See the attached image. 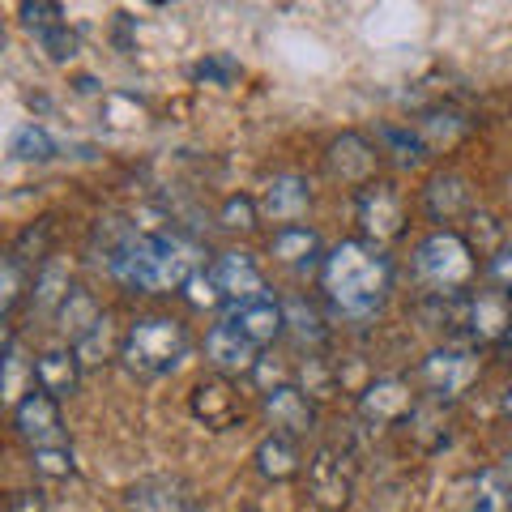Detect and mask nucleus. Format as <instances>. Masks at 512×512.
Instances as JSON below:
<instances>
[{
    "label": "nucleus",
    "mask_w": 512,
    "mask_h": 512,
    "mask_svg": "<svg viewBox=\"0 0 512 512\" xmlns=\"http://www.w3.org/2000/svg\"><path fill=\"white\" fill-rule=\"evenodd\" d=\"M197 77H205V82H218V86H235L239 64L231 56H210V60L197 64Z\"/></svg>",
    "instance_id": "38"
},
{
    "label": "nucleus",
    "mask_w": 512,
    "mask_h": 512,
    "mask_svg": "<svg viewBox=\"0 0 512 512\" xmlns=\"http://www.w3.org/2000/svg\"><path fill=\"white\" fill-rule=\"evenodd\" d=\"M508 342H512V338H508Z\"/></svg>",
    "instance_id": "44"
},
{
    "label": "nucleus",
    "mask_w": 512,
    "mask_h": 512,
    "mask_svg": "<svg viewBox=\"0 0 512 512\" xmlns=\"http://www.w3.org/2000/svg\"><path fill=\"white\" fill-rule=\"evenodd\" d=\"M487 282L495 286V291H508L512 295V244H504L487 261Z\"/></svg>",
    "instance_id": "40"
},
{
    "label": "nucleus",
    "mask_w": 512,
    "mask_h": 512,
    "mask_svg": "<svg viewBox=\"0 0 512 512\" xmlns=\"http://www.w3.org/2000/svg\"><path fill=\"white\" fill-rule=\"evenodd\" d=\"M56 320H60V329L69 333V342L77 346V342H82L86 333H90V329L103 320V312H99V303H94V295H90V291H82V286H73L69 299L60 303Z\"/></svg>",
    "instance_id": "26"
},
{
    "label": "nucleus",
    "mask_w": 512,
    "mask_h": 512,
    "mask_svg": "<svg viewBox=\"0 0 512 512\" xmlns=\"http://www.w3.org/2000/svg\"><path fill=\"white\" fill-rule=\"evenodd\" d=\"M9 512H47V504H43L39 491H18L9 500Z\"/></svg>",
    "instance_id": "41"
},
{
    "label": "nucleus",
    "mask_w": 512,
    "mask_h": 512,
    "mask_svg": "<svg viewBox=\"0 0 512 512\" xmlns=\"http://www.w3.org/2000/svg\"><path fill=\"white\" fill-rule=\"evenodd\" d=\"M5 397H9V402L13 406H18L22 402V355H18V342H5Z\"/></svg>",
    "instance_id": "37"
},
{
    "label": "nucleus",
    "mask_w": 512,
    "mask_h": 512,
    "mask_svg": "<svg viewBox=\"0 0 512 512\" xmlns=\"http://www.w3.org/2000/svg\"><path fill=\"white\" fill-rule=\"evenodd\" d=\"M286 329L295 333V338L303 346H320L325 342V320H320V312L312 308V303H303V299H286Z\"/></svg>",
    "instance_id": "28"
},
{
    "label": "nucleus",
    "mask_w": 512,
    "mask_h": 512,
    "mask_svg": "<svg viewBox=\"0 0 512 512\" xmlns=\"http://www.w3.org/2000/svg\"><path fill=\"white\" fill-rule=\"evenodd\" d=\"M269 256H274L278 265L286 269H320L325 265V244H320V235L312 227H303V222H291V227H278L274 239H269Z\"/></svg>",
    "instance_id": "18"
},
{
    "label": "nucleus",
    "mask_w": 512,
    "mask_h": 512,
    "mask_svg": "<svg viewBox=\"0 0 512 512\" xmlns=\"http://www.w3.org/2000/svg\"><path fill=\"white\" fill-rule=\"evenodd\" d=\"M210 278H214V286H218V295H222L227 308L265 295V274H261V265H256L248 252H222L218 261L210 265Z\"/></svg>",
    "instance_id": "15"
},
{
    "label": "nucleus",
    "mask_w": 512,
    "mask_h": 512,
    "mask_svg": "<svg viewBox=\"0 0 512 512\" xmlns=\"http://www.w3.org/2000/svg\"><path fill=\"white\" fill-rule=\"evenodd\" d=\"M22 22L30 35H43L52 26H64V9L52 5V0H35V5H22Z\"/></svg>",
    "instance_id": "36"
},
{
    "label": "nucleus",
    "mask_w": 512,
    "mask_h": 512,
    "mask_svg": "<svg viewBox=\"0 0 512 512\" xmlns=\"http://www.w3.org/2000/svg\"><path fill=\"white\" fill-rule=\"evenodd\" d=\"M30 461H35V470L43 478H73V448L69 444H56V448H35L30 453Z\"/></svg>",
    "instance_id": "33"
},
{
    "label": "nucleus",
    "mask_w": 512,
    "mask_h": 512,
    "mask_svg": "<svg viewBox=\"0 0 512 512\" xmlns=\"http://www.w3.org/2000/svg\"><path fill=\"white\" fill-rule=\"evenodd\" d=\"M320 291L338 316L367 320L384 308V299L393 291V265L367 239H342L320 265Z\"/></svg>",
    "instance_id": "1"
},
{
    "label": "nucleus",
    "mask_w": 512,
    "mask_h": 512,
    "mask_svg": "<svg viewBox=\"0 0 512 512\" xmlns=\"http://www.w3.org/2000/svg\"><path fill=\"white\" fill-rule=\"evenodd\" d=\"M504 410H508V414H512V389H508V393H504Z\"/></svg>",
    "instance_id": "43"
},
{
    "label": "nucleus",
    "mask_w": 512,
    "mask_h": 512,
    "mask_svg": "<svg viewBox=\"0 0 512 512\" xmlns=\"http://www.w3.org/2000/svg\"><path fill=\"white\" fill-rule=\"evenodd\" d=\"M30 380H35L43 393H52L56 402H60V397L77 393V384H82V359H77L73 346L43 350V355L30 363Z\"/></svg>",
    "instance_id": "20"
},
{
    "label": "nucleus",
    "mask_w": 512,
    "mask_h": 512,
    "mask_svg": "<svg viewBox=\"0 0 512 512\" xmlns=\"http://www.w3.org/2000/svg\"><path fill=\"white\" fill-rule=\"evenodd\" d=\"M265 414L278 436H291V440L308 436L316 427V406L299 384H274V389H265Z\"/></svg>",
    "instance_id": "16"
},
{
    "label": "nucleus",
    "mask_w": 512,
    "mask_h": 512,
    "mask_svg": "<svg viewBox=\"0 0 512 512\" xmlns=\"http://www.w3.org/2000/svg\"><path fill=\"white\" fill-rule=\"evenodd\" d=\"M299 389L312 397V402H325V397L338 393V372L325 359H308L299 367Z\"/></svg>",
    "instance_id": "32"
},
{
    "label": "nucleus",
    "mask_w": 512,
    "mask_h": 512,
    "mask_svg": "<svg viewBox=\"0 0 512 512\" xmlns=\"http://www.w3.org/2000/svg\"><path fill=\"white\" fill-rule=\"evenodd\" d=\"M457 329L466 346H504L512 338V295L508 291H474L466 299H457Z\"/></svg>",
    "instance_id": "5"
},
{
    "label": "nucleus",
    "mask_w": 512,
    "mask_h": 512,
    "mask_svg": "<svg viewBox=\"0 0 512 512\" xmlns=\"http://www.w3.org/2000/svg\"><path fill=\"white\" fill-rule=\"evenodd\" d=\"M111 278L128 291H184L192 274H201V252L180 235H124L107 248Z\"/></svg>",
    "instance_id": "2"
},
{
    "label": "nucleus",
    "mask_w": 512,
    "mask_h": 512,
    "mask_svg": "<svg viewBox=\"0 0 512 512\" xmlns=\"http://www.w3.org/2000/svg\"><path fill=\"white\" fill-rule=\"evenodd\" d=\"M227 325H235L244 338L256 346V350H265V346H274L282 333H286V303H278L274 295H256L248 303H235V308H227Z\"/></svg>",
    "instance_id": "12"
},
{
    "label": "nucleus",
    "mask_w": 512,
    "mask_h": 512,
    "mask_svg": "<svg viewBox=\"0 0 512 512\" xmlns=\"http://www.w3.org/2000/svg\"><path fill=\"white\" fill-rule=\"evenodd\" d=\"M188 410L197 414L205 427H214V431H227V427H235L239 419H244L239 393H235V384H231L227 376L201 380L197 389H192V397H188Z\"/></svg>",
    "instance_id": "17"
},
{
    "label": "nucleus",
    "mask_w": 512,
    "mask_h": 512,
    "mask_svg": "<svg viewBox=\"0 0 512 512\" xmlns=\"http://www.w3.org/2000/svg\"><path fill=\"white\" fill-rule=\"evenodd\" d=\"M184 355H188V333L171 316H146L137 325H128L120 346V363L133 376H167L184 363Z\"/></svg>",
    "instance_id": "4"
},
{
    "label": "nucleus",
    "mask_w": 512,
    "mask_h": 512,
    "mask_svg": "<svg viewBox=\"0 0 512 512\" xmlns=\"http://www.w3.org/2000/svg\"><path fill=\"white\" fill-rule=\"evenodd\" d=\"M303 487H308V504L320 512H342L355 500V474H350L346 457L333 448H316L308 470H303Z\"/></svg>",
    "instance_id": "8"
},
{
    "label": "nucleus",
    "mask_w": 512,
    "mask_h": 512,
    "mask_svg": "<svg viewBox=\"0 0 512 512\" xmlns=\"http://www.w3.org/2000/svg\"><path fill=\"white\" fill-rule=\"evenodd\" d=\"M470 201H474L470 184L461 180V175H436V180L423 188V205H427V214L436 222H453L457 214H466Z\"/></svg>",
    "instance_id": "23"
},
{
    "label": "nucleus",
    "mask_w": 512,
    "mask_h": 512,
    "mask_svg": "<svg viewBox=\"0 0 512 512\" xmlns=\"http://www.w3.org/2000/svg\"><path fill=\"white\" fill-rule=\"evenodd\" d=\"M474 244L453 227L431 231L419 248H414V278H419L431 295L461 299V291L474 278Z\"/></svg>",
    "instance_id": "3"
},
{
    "label": "nucleus",
    "mask_w": 512,
    "mask_h": 512,
    "mask_svg": "<svg viewBox=\"0 0 512 512\" xmlns=\"http://www.w3.org/2000/svg\"><path fill=\"white\" fill-rule=\"evenodd\" d=\"M9 154L22 158V163H43V158L56 154V141L47 137L39 124H22L18 133H13V141H9Z\"/></svg>",
    "instance_id": "30"
},
{
    "label": "nucleus",
    "mask_w": 512,
    "mask_h": 512,
    "mask_svg": "<svg viewBox=\"0 0 512 512\" xmlns=\"http://www.w3.org/2000/svg\"><path fill=\"white\" fill-rule=\"evenodd\" d=\"M355 222L359 231L367 235V244H389V239H397L406 231V201L402 192H397L393 184L384 180H372L367 188H359L355 197Z\"/></svg>",
    "instance_id": "7"
},
{
    "label": "nucleus",
    "mask_w": 512,
    "mask_h": 512,
    "mask_svg": "<svg viewBox=\"0 0 512 512\" xmlns=\"http://www.w3.org/2000/svg\"><path fill=\"white\" fill-rule=\"evenodd\" d=\"M466 128H470V120H461L457 111L431 107V111H423V120L414 124V133L423 137L427 150H448V146H457V141L466 137Z\"/></svg>",
    "instance_id": "25"
},
{
    "label": "nucleus",
    "mask_w": 512,
    "mask_h": 512,
    "mask_svg": "<svg viewBox=\"0 0 512 512\" xmlns=\"http://www.w3.org/2000/svg\"><path fill=\"white\" fill-rule=\"evenodd\" d=\"M376 163H380V150L363 133H342L325 150V171L338 184H346V188H367V184H372Z\"/></svg>",
    "instance_id": "13"
},
{
    "label": "nucleus",
    "mask_w": 512,
    "mask_h": 512,
    "mask_svg": "<svg viewBox=\"0 0 512 512\" xmlns=\"http://www.w3.org/2000/svg\"><path fill=\"white\" fill-rule=\"evenodd\" d=\"M69 291H73V282H69V269H64V261L47 256V261L35 269V282H30V303H35V312L56 316L60 303L69 299Z\"/></svg>",
    "instance_id": "24"
},
{
    "label": "nucleus",
    "mask_w": 512,
    "mask_h": 512,
    "mask_svg": "<svg viewBox=\"0 0 512 512\" xmlns=\"http://www.w3.org/2000/svg\"><path fill=\"white\" fill-rule=\"evenodd\" d=\"M120 346H124V338H116V329H111V316L103 312V320L73 350H77V359H82V367H99V363H111V355L120 359Z\"/></svg>",
    "instance_id": "27"
},
{
    "label": "nucleus",
    "mask_w": 512,
    "mask_h": 512,
    "mask_svg": "<svg viewBox=\"0 0 512 512\" xmlns=\"http://www.w3.org/2000/svg\"><path fill=\"white\" fill-rule=\"evenodd\" d=\"M43 43V52L52 56V60H69L77 52V39L69 35V26H52V30H43V35H35Z\"/></svg>",
    "instance_id": "39"
},
{
    "label": "nucleus",
    "mask_w": 512,
    "mask_h": 512,
    "mask_svg": "<svg viewBox=\"0 0 512 512\" xmlns=\"http://www.w3.org/2000/svg\"><path fill=\"white\" fill-rule=\"evenodd\" d=\"M13 427H18V436L30 444V453L35 448H56L64 444V419H60V402L52 393H43L39 384H30L26 397L18 406H13Z\"/></svg>",
    "instance_id": "11"
},
{
    "label": "nucleus",
    "mask_w": 512,
    "mask_h": 512,
    "mask_svg": "<svg viewBox=\"0 0 512 512\" xmlns=\"http://www.w3.org/2000/svg\"><path fill=\"white\" fill-rule=\"evenodd\" d=\"M26 282H35V274H26V265L18 256H5V265H0V308H5V316L18 312Z\"/></svg>",
    "instance_id": "31"
},
{
    "label": "nucleus",
    "mask_w": 512,
    "mask_h": 512,
    "mask_svg": "<svg viewBox=\"0 0 512 512\" xmlns=\"http://www.w3.org/2000/svg\"><path fill=\"white\" fill-rule=\"evenodd\" d=\"M124 512H205V500L180 474H150L124 491Z\"/></svg>",
    "instance_id": "9"
},
{
    "label": "nucleus",
    "mask_w": 512,
    "mask_h": 512,
    "mask_svg": "<svg viewBox=\"0 0 512 512\" xmlns=\"http://www.w3.org/2000/svg\"><path fill=\"white\" fill-rule=\"evenodd\" d=\"M205 359H210V367L218 376L231 380V376H252L256 367H261V350H256L235 325L218 320V325L205 333Z\"/></svg>",
    "instance_id": "14"
},
{
    "label": "nucleus",
    "mask_w": 512,
    "mask_h": 512,
    "mask_svg": "<svg viewBox=\"0 0 512 512\" xmlns=\"http://www.w3.org/2000/svg\"><path fill=\"white\" fill-rule=\"evenodd\" d=\"M380 141L389 146V154H393L402 167H419L423 158L431 154V150L423 146V137L414 133V128H393V124H384V128H380Z\"/></svg>",
    "instance_id": "29"
},
{
    "label": "nucleus",
    "mask_w": 512,
    "mask_h": 512,
    "mask_svg": "<svg viewBox=\"0 0 512 512\" xmlns=\"http://www.w3.org/2000/svg\"><path fill=\"white\" fill-rule=\"evenodd\" d=\"M256 474L269 478V483H291V478L303 474V457H299V440L291 436H265L261 444H256Z\"/></svg>",
    "instance_id": "21"
},
{
    "label": "nucleus",
    "mask_w": 512,
    "mask_h": 512,
    "mask_svg": "<svg viewBox=\"0 0 512 512\" xmlns=\"http://www.w3.org/2000/svg\"><path fill=\"white\" fill-rule=\"evenodd\" d=\"M256 214H261V201H252V197H227V205L218 210V222L227 231H252L256 227Z\"/></svg>",
    "instance_id": "34"
},
{
    "label": "nucleus",
    "mask_w": 512,
    "mask_h": 512,
    "mask_svg": "<svg viewBox=\"0 0 512 512\" xmlns=\"http://www.w3.org/2000/svg\"><path fill=\"white\" fill-rule=\"evenodd\" d=\"M308 205H312V188H308L303 175H291V171L274 175V180L265 184V192H261V214L282 222V227L299 222L303 214H308Z\"/></svg>",
    "instance_id": "19"
},
{
    "label": "nucleus",
    "mask_w": 512,
    "mask_h": 512,
    "mask_svg": "<svg viewBox=\"0 0 512 512\" xmlns=\"http://www.w3.org/2000/svg\"><path fill=\"white\" fill-rule=\"evenodd\" d=\"M461 508L466 512H512V483L504 478V470H478L470 474L466 495H461Z\"/></svg>",
    "instance_id": "22"
},
{
    "label": "nucleus",
    "mask_w": 512,
    "mask_h": 512,
    "mask_svg": "<svg viewBox=\"0 0 512 512\" xmlns=\"http://www.w3.org/2000/svg\"><path fill=\"white\" fill-rule=\"evenodd\" d=\"M478 380V350L466 342H453V346H440L419 363V384L427 389V402H457L461 393Z\"/></svg>",
    "instance_id": "6"
},
{
    "label": "nucleus",
    "mask_w": 512,
    "mask_h": 512,
    "mask_svg": "<svg viewBox=\"0 0 512 512\" xmlns=\"http://www.w3.org/2000/svg\"><path fill=\"white\" fill-rule=\"evenodd\" d=\"M414 410H419V397H414L410 380H402V376H376V380L359 393V419H363L367 427H397V423H410Z\"/></svg>",
    "instance_id": "10"
},
{
    "label": "nucleus",
    "mask_w": 512,
    "mask_h": 512,
    "mask_svg": "<svg viewBox=\"0 0 512 512\" xmlns=\"http://www.w3.org/2000/svg\"><path fill=\"white\" fill-rule=\"evenodd\" d=\"M184 299L192 303V308H201V312L227 308V303H222V295H218V286H214V278H210V265H205L201 274H192V278H188V286H184Z\"/></svg>",
    "instance_id": "35"
},
{
    "label": "nucleus",
    "mask_w": 512,
    "mask_h": 512,
    "mask_svg": "<svg viewBox=\"0 0 512 512\" xmlns=\"http://www.w3.org/2000/svg\"><path fill=\"white\" fill-rule=\"evenodd\" d=\"M500 470H504V478H508V483H512V453L500 461Z\"/></svg>",
    "instance_id": "42"
}]
</instances>
